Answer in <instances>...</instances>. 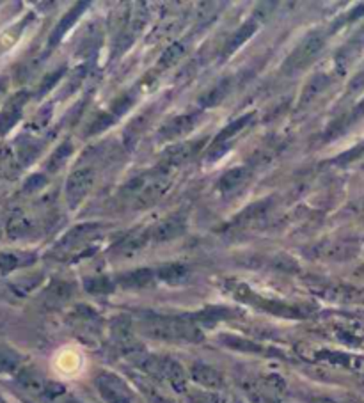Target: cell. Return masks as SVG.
Here are the masks:
<instances>
[{
    "mask_svg": "<svg viewBox=\"0 0 364 403\" xmlns=\"http://www.w3.org/2000/svg\"><path fill=\"white\" fill-rule=\"evenodd\" d=\"M186 228V215L185 213H174V215H169L167 219H164L162 222L149 230L151 233L153 242H167V240H173L176 236L185 231Z\"/></svg>",
    "mask_w": 364,
    "mask_h": 403,
    "instance_id": "10",
    "label": "cell"
},
{
    "mask_svg": "<svg viewBox=\"0 0 364 403\" xmlns=\"http://www.w3.org/2000/svg\"><path fill=\"white\" fill-rule=\"evenodd\" d=\"M364 48V25L363 29H361L359 32H356V36L348 41L345 47L341 48L338 52V56H336V68H338L339 71H347L348 66L354 62V59H356L357 56H359V52Z\"/></svg>",
    "mask_w": 364,
    "mask_h": 403,
    "instance_id": "20",
    "label": "cell"
},
{
    "mask_svg": "<svg viewBox=\"0 0 364 403\" xmlns=\"http://www.w3.org/2000/svg\"><path fill=\"white\" fill-rule=\"evenodd\" d=\"M32 222L29 221L27 217H23V215H16V217H13L11 221H9L8 224V233L9 236H13V239H20V236H25V234H29L32 231Z\"/></svg>",
    "mask_w": 364,
    "mask_h": 403,
    "instance_id": "34",
    "label": "cell"
},
{
    "mask_svg": "<svg viewBox=\"0 0 364 403\" xmlns=\"http://www.w3.org/2000/svg\"><path fill=\"white\" fill-rule=\"evenodd\" d=\"M141 368L151 378L167 382L178 393L189 391L186 389L189 387V377H186L185 369L178 361L171 359V357H147L141 363Z\"/></svg>",
    "mask_w": 364,
    "mask_h": 403,
    "instance_id": "2",
    "label": "cell"
},
{
    "mask_svg": "<svg viewBox=\"0 0 364 403\" xmlns=\"http://www.w3.org/2000/svg\"><path fill=\"white\" fill-rule=\"evenodd\" d=\"M95 180L96 174L91 167H82V169H77L70 174L64 186V194L68 206L71 210H77L78 204L86 199L87 194L91 192L93 185H95Z\"/></svg>",
    "mask_w": 364,
    "mask_h": 403,
    "instance_id": "7",
    "label": "cell"
},
{
    "mask_svg": "<svg viewBox=\"0 0 364 403\" xmlns=\"http://www.w3.org/2000/svg\"><path fill=\"white\" fill-rule=\"evenodd\" d=\"M153 109V107H151ZM146 110V112L143 114V116L139 117H135L134 121L130 123V125L126 126V130H125V141L128 143V146H134V143L137 139H139L141 135H143V132L146 130V126L147 123H149V116H151L153 110Z\"/></svg>",
    "mask_w": 364,
    "mask_h": 403,
    "instance_id": "30",
    "label": "cell"
},
{
    "mask_svg": "<svg viewBox=\"0 0 364 403\" xmlns=\"http://www.w3.org/2000/svg\"><path fill=\"white\" fill-rule=\"evenodd\" d=\"M201 119V110H194V112L183 114V116L173 117L171 121L165 123L158 130V137L162 141H173L178 139V137H183V135L191 134L194 130L197 123Z\"/></svg>",
    "mask_w": 364,
    "mask_h": 403,
    "instance_id": "9",
    "label": "cell"
},
{
    "mask_svg": "<svg viewBox=\"0 0 364 403\" xmlns=\"http://www.w3.org/2000/svg\"><path fill=\"white\" fill-rule=\"evenodd\" d=\"M86 8H87V2H78L77 5H73V8H71L70 11H68V13H66L64 16L61 18V22L57 23V27L53 29V32L50 34V38H48L47 52H45L47 56L50 52H52V48L57 47V43H59V41H61V39L64 38L66 32L70 31L71 27H73V23L77 22L78 18H80V14H82L84 11H86Z\"/></svg>",
    "mask_w": 364,
    "mask_h": 403,
    "instance_id": "14",
    "label": "cell"
},
{
    "mask_svg": "<svg viewBox=\"0 0 364 403\" xmlns=\"http://www.w3.org/2000/svg\"><path fill=\"white\" fill-rule=\"evenodd\" d=\"M22 265V260L18 254H13V252H4V254H0V272L2 273H9L11 270L18 269Z\"/></svg>",
    "mask_w": 364,
    "mask_h": 403,
    "instance_id": "40",
    "label": "cell"
},
{
    "mask_svg": "<svg viewBox=\"0 0 364 403\" xmlns=\"http://www.w3.org/2000/svg\"><path fill=\"white\" fill-rule=\"evenodd\" d=\"M155 276H158V279H162L167 284H182L189 279V270L182 263H169L156 270Z\"/></svg>",
    "mask_w": 364,
    "mask_h": 403,
    "instance_id": "23",
    "label": "cell"
},
{
    "mask_svg": "<svg viewBox=\"0 0 364 403\" xmlns=\"http://www.w3.org/2000/svg\"><path fill=\"white\" fill-rule=\"evenodd\" d=\"M61 403H80V402H77V400H73V398H68V400H64V402H61Z\"/></svg>",
    "mask_w": 364,
    "mask_h": 403,
    "instance_id": "50",
    "label": "cell"
},
{
    "mask_svg": "<svg viewBox=\"0 0 364 403\" xmlns=\"http://www.w3.org/2000/svg\"><path fill=\"white\" fill-rule=\"evenodd\" d=\"M18 384L31 395L39 396V398L47 400V402H56L59 396L64 395V387L56 382H48L43 375H39L34 369H22L16 377Z\"/></svg>",
    "mask_w": 364,
    "mask_h": 403,
    "instance_id": "5",
    "label": "cell"
},
{
    "mask_svg": "<svg viewBox=\"0 0 364 403\" xmlns=\"http://www.w3.org/2000/svg\"><path fill=\"white\" fill-rule=\"evenodd\" d=\"M364 155V144H361V146L354 147V149H350L348 153H345V155H341L336 162H339V164H348V162L356 160V158H359V156Z\"/></svg>",
    "mask_w": 364,
    "mask_h": 403,
    "instance_id": "48",
    "label": "cell"
},
{
    "mask_svg": "<svg viewBox=\"0 0 364 403\" xmlns=\"http://www.w3.org/2000/svg\"><path fill=\"white\" fill-rule=\"evenodd\" d=\"M243 391L247 393L251 403H279L278 398L274 396L272 391H269L261 382H251L243 384Z\"/></svg>",
    "mask_w": 364,
    "mask_h": 403,
    "instance_id": "28",
    "label": "cell"
},
{
    "mask_svg": "<svg viewBox=\"0 0 364 403\" xmlns=\"http://www.w3.org/2000/svg\"><path fill=\"white\" fill-rule=\"evenodd\" d=\"M315 359L324 361V363H329L334 366H341V368L352 369L356 373H364V357H356L350 356V354H343V352H317L315 354Z\"/></svg>",
    "mask_w": 364,
    "mask_h": 403,
    "instance_id": "16",
    "label": "cell"
},
{
    "mask_svg": "<svg viewBox=\"0 0 364 403\" xmlns=\"http://www.w3.org/2000/svg\"><path fill=\"white\" fill-rule=\"evenodd\" d=\"M183 53H185V47H183L182 43L171 45V47L162 53L160 59H158V68H171V66L176 64V62L182 59Z\"/></svg>",
    "mask_w": 364,
    "mask_h": 403,
    "instance_id": "35",
    "label": "cell"
},
{
    "mask_svg": "<svg viewBox=\"0 0 364 403\" xmlns=\"http://www.w3.org/2000/svg\"><path fill=\"white\" fill-rule=\"evenodd\" d=\"M329 84H330L329 75H326V73L315 75V77H313L311 80L306 84V87H304L302 96H300V101H299V109H304V107L311 105L313 101L317 100L318 96L321 95V93L326 91Z\"/></svg>",
    "mask_w": 364,
    "mask_h": 403,
    "instance_id": "21",
    "label": "cell"
},
{
    "mask_svg": "<svg viewBox=\"0 0 364 403\" xmlns=\"http://www.w3.org/2000/svg\"><path fill=\"white\" fill-rule=\"evenodd\" d=\"M45 185H47V178H45L43 174H34V176H31V178L27 180L23 191L31 194V192H38L39 188H43Z\"/></svg>",
    "mask_w": 364,
    "mask_h": 403,
    "instance_id": "45",
    "label": "cell"
},
{
    "mask_svg": "<svg viewBox=\"0 0 364 403\" xmlns=\"http://www.w3.org/2000/svg\"><path fill=\"white\" fill-rule=\"evenodd\" d=\"M114 123H116V117H114L110 112L100 114V117H98V119H96V121L93 123L91 128H89V130H87V134H89V135L101 134V132L107 130V128H109V126H112Z\"/></svg>",
    "mask_w": 364,
    "mask_h": 403,
    "instance_id": "39",
    "label": "cell"
},
{
    "mask_svg": "<svg viewBox=\"0 0 364 403\" xmlns=\"http://www.w3.org/2000/svg\"><path fill=\"white\" fill-rule=\"evenodd\" d=\"M18 366V357L11 350L0 348V371H14Z\"/></svg>",
    "mask_w": 364,
    "mask_h": 403,
    "instance_id": "43",
    "label": "cell"
},
{
    "mask_svg": "<svg viewBox=\"0 0 364 403\" xmlns=\"http://www.w3.org/2000/svg\"><path fill=\"white\" fill-rule=\"evenodd\" d=\"M96 387L107 403H134L130 387L126 386V382L121 377H117L114 373H100L96 378Z\"/></svg>",
    "mask_w": 364,
    "mask_h": 403,
    "instance_id": "8",
    "label": "cell"
},
{
    "mask_svg": "<svg viewBox=\"0 0 364 403\" xmlns=\"http://www.w3.org/2000/svg\"><path fill=\"white\" fill-rule=\"evenodd\" d=\"M230 89H231V80H230V78H224V80H221V82H219L217 86L213 87L212 91H208L206 95L203 96V98H201L199 105L203 107V109H210V107H215V105L221 103V101L224 100L226 96H228Z\"/></svg>",
    "mask_w": 364,
    "mask_h": 403,
    "instance_id": "24",
    "label": "cell"
},
{
    "mask_svg": "<svg viewBox=\"0 0 364 403\" xmlns=\"http://www.w3.org/2000/svg\"><path fill=\"white\" fill-rule=\"evenodd\" d=\"M364 91V68L352 78L350 84H348V95H359Z\"/></svg>",
    "mask_w": 364,
    "mask_h": 403,
    "instance_id": "46",
    "label": "cell"
},
{
    "mask_svg": "<svg viewBox=\"0 0 364 403\" xmlns=\"http://www.w3.org/2000/svg\"><path fill=\"white\" fill-rule=\"evenodd\" d=\"M100 41H101V34L100 32H87L86 38H82V41H80V47H78V56H89V53L96 52L98 50V47H100Z\"/></svg>",
    "mask_w": 364,
    "mask_h": 403,
    "instance_id": "37",
    "label": "cell"
},
{
    "mask_svg": "<svg viewBox=\"0 0 364 403\" xmlns=\"http://www.w3.org/2000/svg\"><path fill=\"white\" fill-rule=\"evenodd\" d=\"M141 332L162 341L197 343L203 339V332L195 326V321L186 318L147 317L141 321Z\"/></svg>",
    "mask_w": 364,
    "mask_h": 403,
    "instance_id": "1",
    "label": "cell"
},
{
    "mask_svg": "<svg viewBox=\"0 0 364 403\" xmlns=\"http://www.w3.org/2000/svg\"><path fill=\"white\" fill-rule=\"evenodd\" d=\"M75 284L70 281H53L45 291V304L48 308H61L73 297Z\"/></svg>",
    "mask_w": 364,
    "mask_h": 403,
    "instance_id": "18",
    "label": "cell"
},
{
    "mask_svg": "<svg viewBox=\"0 0 364 403\" xmlns=\"http://www.w3.org/2000/svg\"><path fill=\"white\" fill-rule=\"evenodd\" d=\"M269 206H270V201H260V203L251 204V206H247V208H245L242 213H240L239 217L234 219L233 224L234 225L252 224V222L258 221V219H260L261 215H265V213L269 212Z\"/></svg>",
    "mask_w": 364,
    "mask_h": 403,
    "instance_id": "26",
    "label": "cell"
},
{
    "mask_svg": "<svg viewBox=\"0 0 364 403\" xmlns=\"http://www.w3.org/2000/svg\"><path fill=\"white\" fill-rule=\"evenodd\" d=\"M134 95H132V93H126V95H123L121 98H119V100L116 101V103L112 105V109H110V114H112L114 117H119L121 116V114H125L126 110L130 109L132 107V103H134Z\"/></svg>",
    "mask_w": 364,
    "mask_h": 403,
    "instance_id": "44",
    "label": "cell"
},
{
    "mask_svg": "<svg viewBox=\"0 0 364 403\" xmlns=\"http://www.w3.org/2000/svg\"><path fill=\"white\" fill-rule=\"evenodd\" d=\"M230 317H231V311H228V309L208 308V309H204V311L197 313L192 320L204 321V323H215V321L224 320V318H230Z\"/></svg>",
    "mask_w": 364,
    "mask_h": 403,
    "instance_id": "36",
    "label": "cell"
},
{
    "mask_svg": "<svg viewBox=\"0 0 364 403\" xmlns=\"http://www.w3.org/2000/svg\"><path fill=\"white\" fill-rule=\"evenodd\" d=\"M326 47V39L321 38V36H309L299 45V47L295 48L293 53L284 62V71L288 73H295V71L304 70L306 66L311 64L320 52Z\"/></svg>",
    "mask_w": 364,
    "mask_h": 403,
    "instance_id": "6",
    "label": "cell"
},
{
    "mask_svg": "<svg viewBox=\"0 0 364 403\" xmlns=\"http://www.w3.org/2000/svg\"><path fill=\"white\" fill-rule=\"evenodd\" d=\"M155 281V272L149 269H139L134 272H126L117 278V282L126 290H139V288H146L153 284Z\"/></svg>",
    "mask_w": 364,
    "mask_h": 403,
    "instance_id": "22",
    "label": "cell"
},
{
    "mask_svg": "<svg viewBox=\"0 0 364 403\" xmlns=\"http://www.w3.org/2000/svg\"><path fill=\"white\" fill-rule=\"evenodd\" d=\"M221 341L224 343L226 347L234 348V350H240V352H254V354L263 352V348H261L260 345H256V343L249 341V339L239 338V336H230V334H226V336H222L221 338Z\"/></svg>",
    "mask_w": 364,
    "mask_h": 403,
    "instance_id": "33",
    "label": "cell"
},
{
    "mask_svg": "<svg viewBox=\"0 0 364 403\" xmlns=\"http://www.w3.org/2000/svg\"><path fill=\"white\" fill-rule=\"evenodd\" d=\"M84 288H86L87 293L91 295H107L114 291V282L109 278H89L84 281Z\"/></svg>",
    "mask_w": 364,
    "mask_h": 403,
    "instance_id": "32",
    "label": "cell"
},
{
    "mask_svg": "<svg viewBox=\"0 0 364 403\" xmlns=\"http://www.w3.org/2000/svg\"><path fill=\"white\" fill-rule=\"evenodd\" d=\"M357 252V245L350 240H341V242H330L327 245H321L315 251V256L321 258V260H332V261H341L348 260Z\"/></svg>",
    "mask_w": 364,
    "mask_h": 403,
    "instance_id": "17",
    "label": "cell"
},
{
    "mask_svg": "<svg viewBox=\"0 0 364 403\" xmlns=\"http://www.w3.org/2000/svg\"><path fill=\"white\" fill-rule=\"evenodd\" d=\"M251 174H252V171H251V167H247V165L234 167V169L228 171V173H226L221 180H219V191H221L224 195L233 194L234 191L242 188V186L249 182Z\"/></svg>",
    "mask_w": 364,
    "mask_h": 403,
    "instance_id": "19",
    "label": "cell"
},
{
    "mask_svg": "<svg viewBox=\"0 0 364 403\" xmlns=\"http://www.w3.org/2000/svg\"><path fill=\"white\" fill-rule=\"evenodd\" d=\"M251 121H254V114H245V116H242L240 119H236V121L230 123V125L226 126L224 130L219 132L217 139H215V143L213 144H228L231 139H233V137H236V135H239Z\"/></svg>",
    "mask_w": 364,
    "mask_h": 403,
    "instance_id": "25",
    "label": "cell"
},
{
    "mask_svg": "<svg viewBox=\"0 0 364 403\" xmlns=\"http://www.w3.org/2000/svg\"><path fill=\"white\" fill-rule=\"evenodd\" d=\"M208 143L206 137H201L197 141H186V143L176 144V146L165 149V162L171 165H182L194 158L197 153L204 147V144Z\"/></svg>",
    "mask_w": 364,
    "mask_h": 403,
    "instance_id": "12",
    "label": "cell"
},
{
    "mask_svg": "<svg viewBox=\"0 0 364 403\" xmlns=\"http://www.w3.org/2000/svg\"><path fill=\"white\" fill-rule=\"evenodd\" d=\"M189 402L191 403H224V400L215 393L210 391H195V393H189Z\"/></svg>",
    "mask_w": 364,
    "mask_h": 403,
    "instance_id": "41",
    "label": "cell"
},
{
    "mask_svg": "<svg viewBox=\"0 0 364 403\" xmlns=\"http://www.w3.org/2000/svg\"><path fill=\"white\" fill-rule=\"evenodd\" d=\"M98 231H100V225L98 224L77 225V228H73V230H71L70 233L66 234L64 239L59 242L56 251L68 252L75 247H80V245L87 243L91 239H95L96 234H98Z\"/></svg>",
    "mask_w": 364,
    "mask_h": 403,
    "instance_id": "13",
    "label": "cell"
},
{
    "mask_svg": "<svg viewBox=\"0 0 364 403\" xmlns=\"http://www.w3.org/2000/svg\"><path fill=\"white\" fill-rule=\"evenodd\" d=\"M64 71H66V68H59V70H56L53 73L47 75V77L43 78V82L39 84L38 96H43L45 93L50 91V89H52V87L57 84V80H61V77L64 75Z\"/></svg>",
    "mask_w": 364,
    "mask_h": 403,
    "instance_id": "42",
    "label": "cell"
},
{
    "mask_svg": "<svg viewBox=\"0 0 364 403\" xmlns=\"http://www.w3.org/2000/svg\"><path fill=\"white\" fill-rule=\"evenodd\" d=\"M86 71H87V68H80V70H78L77 73L73 75V78H71L70 86L66 87L64 91H62V96H70L71 93H73L75 89H77V87L80 86V80H82V78L86 77Z\"/></svg>",
    "mask_w": 364,
    "mask_h": 403,
    "instance_id": "47",
    "label": "cell"
},
{
    "mask_svg": "<svg viewBox=\"0 0 364 403\" xmlns=\"http://www.w3.org/2000/svg\"><path fill=\"white\" fill-rule=\"evenodd\" d=\"M256 29H258V23L252 22V20L247 23H243V25L240 27V31L230 39V43H228V47H226V50H224V57H228V56H231L233 52H236V50H239V48L242 47V45L245 43L249 38H252V34L256 32Z\"/></svg>",
    "mask_w": 364,
    "mask_h": 403,
    "instance_id": "27",
    "label": "cell"
},
{
    "mask_svg": "<svg viewBox=\"0 0 364 403\" xmlns=\"http://www.w3.org/2000/svg\"><path fill=\"white\" fill-rule=\"evenodd\" d=\"M137 384H139L141 391H143L144 395H146V398L151 403H173L169 398H167V396L162 395L160 391L156 389V387H153L149 382H144L137 378Z\"/></svg>",
    "mask_w": 364,
    "mask_h": 403,
    "instance_id": "38",
    "label": "cell"
},
{
    "mask_svg": "<svg viewBox=\"0 0 364 403\" xmlns=\"http://www.w3.org/2000/svg\"><path fill=\"white\" fill-rule=\"evenodd\" d=\"M71 153H73V144H71V141H64V143H62L61 146L57 147L56 151H53V155L50 156V160H48V169L50 171L61 169L62 165L68 162Z\"/></svg>",
    "mask_w": 364,
    "mask_h": 403,
    "instance_id": "31",
    "label": "cell"
},
{
    "mask_svg": "<svg viewBox=\"0 0 364 403\" xmlns=\"http://www.w3.org/2000/svg\"><path fill=\"white\" fill-rule=\"evenodd\" d=\"M191 375H192V380L197 382L199 386L206 387V389L217 391V389H222L226 384L224 375H222L219 369L213 368V366L204 365V363H195L191 369Z\"/></svg>",
    "mask_w": 364,
    "mask_h": 403,
    "instance_id": "15",
    "label": "cell"
},
{
    "mask_svg": "<svg viewBox=\"0 0 364 403\" xmlns=\"http://www.w3.org/2000/svg\"><path fill=\"white\" fill-rule=\"evenodd\" d=\"M234 297L242 300V302L254 304V306H258V308L265 309V311H269V313H274V315H278V317L304 318V317H308L309 313H311V309H306L302 308V306H291V304L260 299L258 295H254L251 290H249V288L245 286L234 288Z\"/></svg>",
    "mask_w": 364,
    "mask_h": 403,
    "instance_id": "4",
    "label": "cell"
},
{
    "mask_svg": "<svg viewBox=\"0 0 364 403\" xmlns=\"http://www.w3.org/2000/svg\"><path fill=\"white\" fill-rule=\"evenodd\" d=\"M39 153H41L39 141H34L32 137H22V139L18 141V156H20L23 165L34 162Z\"/></svg>",
    "mask_w": 364,
    "mask_h": 403,
    "instance_id": "29",
    "label": "cell"
},
{
    "mask_svg": "<svg viewBox=\"0 0 364 403\" xmlns=\"http://www.w3.org/2000/svg\"><path fill=\"white\" fill-rule=\"evenodd\" d=\"M311 403H334L332 400H327V398H315L311 400Z\"/></svg>",
    "mask_w": 364,
    "mask_h": 403,
    "instance_id": "49",
    "label": "cell"
},
{
    "mask_svg": "<svg viewBox=\"0 0 364 403\" xmlns=\"http://www.w3.org/2000/svg\"><path fill=\"white\" fill-rule=\"evenodd\" d=\"M171 178L165 167H158L155 171H149V178L144 183V186L139 191V194L134 197L135 208L144 210L149 208L151 204L158 203L164 197V194L169 191Z\"/></svg>",
    "mask_w": 364,
    "mask_h": 403,
    "instance_id": "3",
    "label": "cell"
},
{
    "mask_svg": "<svg viewBox=\"0 0 364 403\" xmlns=\"http://www.w3.org/2000/svg\"><path fill=\"white\" fill-rule=\"evenodd\" d=\"M27 100H29V93L25 91L16 93L11 100H8V103L4 105V109L0 112V135L8 134L16 125L18 119L22 117Z\"/></svg>",
    "mask_w": 364,
    "mask_h": 403,
    "instance_id": "11",
    "label": "cell"
}]
</instances>
